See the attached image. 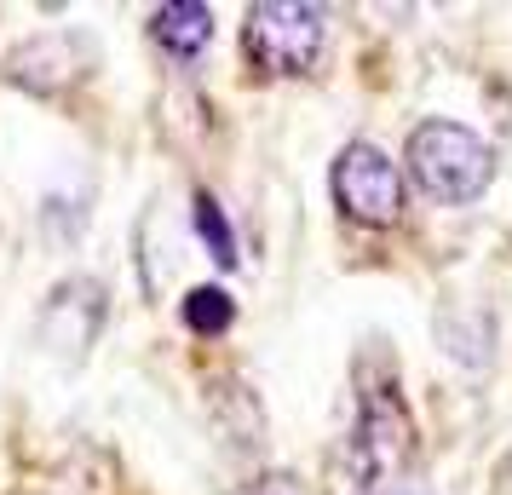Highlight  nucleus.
Instances as JSON below:
<instances>
[{
  "instance_id": "2",
  "label": "nucleus",
  "mask_w": 512,
  "mask_h": 495,
  "mask_svg": "<svg viewBox=\"0 0 512 495\" xmlns=\"http://www.w3.org/2000/svg\"><path fill=\"white\" fill-rule=\"evenodd\" d=\"M323 6H305V0H259L248 6V24H242V47L254 58L259 75H311L323 58Z\"/></svg>"
},
{
  "instance_id": "4",
  "label": "nucleus",
  "mask_w": 512,
  "mask_h": 495,
  "mask_svg": "<svg viewBox=\"0 0 512 495\" xmlns=\"http://www.w3.org/2000/svg\"><path fill=\"white\" fill-rule=\"evenodd\" d=\"M334 202H340V213L351 225L386 231L403 213V179H397V167L374 144H346L340 162H334Z\"/></svg>"
},
{
  "instance_id": "9",
  "label": "nucleus",
  "mask_w": 512,
  "mask_h": 495,
  "mask_svg": "<svg viewBox=\"0 0 512 495\" xmlns=\"http://www.w3.org/2000/svg\"><path fill=\"white\" fill-rule=\"evenodd\" d=\"M248 495H305V490L294 484V478H265V484H259V490H248Z\"/></svg>"
},
{
  "instance_id": "3",
  "label": "nucleus",
  "mask_w": 512,
  "mask_h": 495,
  "mask_svg": "<svg viewBox=\"0 0 512 495\" xmlns=\"http://www.w3.org/2000/svg\"><path fill=\"white\" fill-rule=\"evenodd\" d=\"M409 449H415V421H409V409L397 398L392 386H380L363 398V415H357V432H351V478L357 484H380V478H392L403 461H409Z\"/></svg>"
},
{
  "instance_id": "10",
  "label": "nucleus",
  "mask_w": 512,
  "mask_h": 495,
  "mask_svg": "<svg viewBox=\"0 0 512 495\" xmlns=\"http://www.w3.org/2000/svg\"><path fill=\"white\" fill-rule=\"evenodd\" d=\"M374 495H420V490H374Z\"/></svg>"
},
{
  "instance_id": "8",
  "label": "nucleus",
  "mask_w": 512,
  "mask_h": 495,
  "mask_svg": "<svg viewBox=\"0 0 512 495\" xmlns=\"http://www.w3.org/2000/svg\"><path fill=\"white\" fill-rule=\"evenodd\" d=\"M190 225H196V236L208 242V254L219 265H236V236H231V225H225V208L213 202L208 190H196L190 196Z\"/></svg>"
},
{
  "instance_id": "6",
  "label": "nucleus",
  "mask_w": 512,
  "mask_h": 495,
  "mask_svg": "<svg viewBox=\"0 0 512 495\" xmlns=\"http://www.w3.org/2000/svg\"><path fill=\"white\" fill-rule=\"evenodd\" d=\"M150 35L156 47H167L173 58H196V52L213 41V12L202 0H167L150 12Z\"/></svg>"
},
{
  "instance_id": "1",
  "label": "nucleus",
  "mask_w": 512,
  "mask_h": 495,
  "mask_svg": "<svg viewBox=\"0 0 512 495\" xmlns=\"http://www.w3.org/2000/svg\"><path fill=\"white\" fill-rule=\"evenodd\" d=\"M409 173L438 202H472L495 179V156L461 121H420L409 133Z\"/></svg>"
},
{
  "instance_id": "7",
  "label": "nucleus",
  "mask_w": 512,
  "mask_h": 495,
  "mask_svg": "<svg viewBox=\"0 0 512 495\" xmlns=\"http://www.w3.org/2000/svg\"><path fill=\"white\" fill-rule=\"evenodd\" d=\"M179 317H185V329H190V334H225V329L236 323V300L225 294V288L202 283V288H190V294H185Z\"/></svg>"
},
{
  "instance_id": "5",
  "label": "nucleus",
  "mask_w": 512,
  "mask_h": 495,
  "mask_svg": "<svg viewBox=\"0 0 512 495\" xmlns=\"http://www.w3.org/2000/svg\"><path fill=\"white\" fill-rule=\"evenodd\" d=\"M104 329V288L87 277H70L47 294V340L64 346L70 357H81L93 346V334Z\"/></svg>"
}]
</instances>
